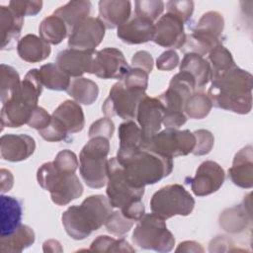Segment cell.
<instances>
[{
	"mask_svg": "<svg viewBox=\"0 0 253 253\" xmlns=\"http://www.w3.org/2000/svg\"><path fill=\"white\" fill-rule=\"evenodd\" d=\"M36 239L34 230L21 224L12 234L0 237V250L2 253H18L30 247Z\"/></svg>",
	"mask_w": 253,
	"mask_h": 253,
	"instance_id": "obj_31",
	"label": "cell"
},
{
	"mask_svg": "<svg viewBox=\"0 0 253 253\" xmlns=\"http://www.w3.org/2000/svg\"><path fill=\"white\" fill-rule=\"evenodd\" d=\"M107 197L112 208H118L127 218L138 221L145 213L141 198L144 188H136L126 177L125 171L117 157L108 160Z\"/></svg>",
	"mask_w": 253,
	"mask_h": 253,
	"instance_id": "obj_3",
	"label": "cell"
},
{
	"mask_svg": "<svg viewBox=\"0 0 253 253\" xmlns=\"http://www.w3.org/2000/svg\"><path fill=\"white\" fill-rule=\"evenodd\" d=\"M121 80L126 85L146 90L148 86V73L142 69L132 67Z\"/></svg>",
	"mask_w": 253,
	"mask_h": 253,
	"instance_id": "obj_46",
	"label": "cell"
},
{
	"mask_svg": "<svg viewBox=\"0 0 253 253\" xmlns=\"http://www.w3.org/2000/svg\"><path fill=\"white\" fill-rule=\"evenodd\" d=\"M105 30L99 18L88 17L72 29L68 36V46L79 50H95L104 39Z\"/></svg>",
	"mask_w": 253,
	"mask_h": 253,
	"instance_id": "obj_16",
	"label": "cell"
},
{
	"mask_svg": "<svg viewBox=\"0 0 253 253\" xmlns=\"http://www.w3.org/2000/svg\"><path fill=\"white\" fill-rule=\"evenodd\" d=\"M94 54L95 50L63 49L56 56V64L68 76L82 77L84 73H90Z\"/></svg>",
	"mask_w": 253,
	"mask_h": 253,
	"instance_id": "obj_21",
	"label": "cell"
},
{
	"mask_svg": "<svg viewBox=\"0 0 253 253\" xmlns=\"http://www.w3.org/2000/svg\"><path fill=\"white\" fill-rule=\"evenodd\" d=\"M146 90L125 84L122 80L115 83L102 106L108 118L118 116L123 120L134 119L139 102L146 96Z\"/></svg>",
	"mask_w": 253,
	"mask_h": 253,
	"instance_id": "obj_13",
	"label": "cell"
},
{
	"mask_svg": "<svg viewBox=\"0 0 253 253\" xmlns=\"http://www.w3.org/2000/svg\"><path fill=\"white\" fill-rule=\"evenodd\" d=\"M90 251L93 252H134L127 241L125 239H115L107 235H100L90 245Z\"/></svg>",
	"mask_w": 253,
	"mask_h": 253,
	"instance_id": "obj_39",
	"label": "cell"
},
{
	"mask_svg": "<svg viewBox=\"0 0 253 253\" xmlns=\"http://www.w3.org/2000/svg\"><path fill=\"white\" fill-rule=\"evenodd\" d=\"M224 28V19L216 11L205 13L192 33L186 35L184 45L180 48L185 53H197L204 56L220 43L221 35Z\"/></svg>",
	"mask_w": 253,
	"mask_h": 253,
	"instance_id": "obj_9",
	"label": "cell"
},
{
	"mask_svg": "<svg viewBox=\"0 0 253 253\" xmlns=\"http://www.w3.org/2000/svg\"><path fill=\"white\" fill-rule=\"evenodd\" d=\"M177 252H204L203 247L196 241H184L179 244L176 249Z\"/></svg>",
	"mask_w": 253,
	"mask_h": 253,
	"instance_id": "obj_52",
	"label": "cell"
},
{
	"mask_svg": "<svg viewBox=\"0 0 253 253\" xmlns=\"http://www.w3.org/2000/svg\"><path fill=\"white\" fill-rule=\"evenodd\" d=\"M39 185L50 193L51 201L57 206H65L83 194V185L74 174L60 172L53 161L43 163L37 172Z\"/></svg>",
	"mask_w": 253,
	"mask_h": 253,
	"instance_id": "obj_7",
	"label": "cell"
},
{
	"mask_svg": "<svg viewBox=\"0 0 253 253\" xmlns=\"http://www.w3.org/2000/svg\"><path fill=\"white\" fill-rule=\"evenodd\" d=\"M251 222L250 202L247 205L245 200L243 205L235 206L225 210L219 216V225L227 232L236 233L244 230Z\"/></svg>",
	"mask_w": 253,
	"mask_h": 253,
	"instance_id": "obj_29",
	"label": "cell"
},
{
	"mask_svg": "<svg viewBox=\"0 0 253 253\" xmlns=\"http://www.w3.org/2000/svg\"><path fill=\"white\" fill-rule=\"evenodd\" d=\"M164 114L165 108L158 98L146 95L139 102L135 118L141 129L144 147L150 138L160 130Z\"/></svg>",
	"mask_w": 253,
	"mask_h": 253,
	"instance_id": "obj_17",
	"label": "cell"
},
{
	"mask_svg": "<svg viewBox=\"0 0 253 253\" xmlns=\"http://www.w3.org/2000/svg\"><path fill=\"white\" fill-rule=\"evenodd\" d=\"M17 52L24 61L36 63L47 58L51 48L41 37L29 34L20 39L17 43Z\"/></svg>",
	"mask_w": 253,
	"mask_h": 253,
	"instance_id": "obj_27",
	"label": "cell"
},
{
	"mask_svg": "<svg viewBox=\"0 0 253 253\" xmlns=\"http://www.w3.org/2000/svg\"><path fill=\"white\" fill-rule=\"evenodd\" d=\"M209 63L211 69V78L228 71L236 65L230 51L222 43L210 51Z\"/></svg>",
	"mask_w": 253,
	"mask_h": 253,
	"instance_id": "obj_37",
	"label": "cell"
},
{
	"mask_svg": "<svg viewBox=\"0 0 253 253\" xmlns=\"http://www.w3.org/2000/svg\"><path fill=\"white\" fill-rule=\"evenodd\" d=\"M130 69L124 53L116 47L95 51L90 73L102 79H123Z\"/></svg>",
	"mask_w": 253,
	"mask_h": 253,
	"instance_id": "obj_15",
	"label": "cell"
},
{
	"mask_svg": "<svg viewBox=\"0 0 253 253\" xmlns=\"http://www.w3.org/2000/svg\"><path fill=\"white\" fill-rule=\"evenodd\" d=\"M115 131V125L113 121L106 117L97 120L94 122L89 128V137H96V136H103L107 139H110L113 136V133Z\"/></svg>",
	"mask_w": 253,
	"mask_h": 253,
	"instance_id": "obj_45",
	"label": "cell"
},
{
	"mask_svg": "<svg viewBox=\"0 0 253 253\" xmlns=\"http://www.w3.org/2000/svg\"><path fill=\"white\" fill-rule=\"evenodd\" d=\"M40 77L42 85L49 90L66 91L70 84V76H68L56 63H47L40 69Z\"/></svg>",
	"mask_w": 253,
	"mask_h": 253,
	"instance_id": "obj_35",
	"label": "cell"
},
{
	"mask_svg": "<svg viewBox=\"0 0 253 253\" xmlns=\"http://www.w3.org/2000/svg\"><path fill=\"white\" fill-rule=\"evenodd\" d=\"M166 9L167 13H171L177 16L183 21V23H185L188 22L192 17L194 11V2L189 0L168 1L166 2Z\"/></svg>",
	"mask_w": 253,
	"mask_h": 253,
	"instance_id": "obj_44",
	"label": "cell"
},
{
	"mask_svg": "<svg viewBox=\"0 0 253 253\" xmlns=\"http://www.w3.org/2000/svg\"><path fill=\"white\" fill-rule=\"evenodd\" d=\"M154 22L134 16L117 29V36L126 44H139L152 41Z\"/></svg>",
	"mask_w": 253,
	"mask_h": 253,
	"instance_id": "obj_22",
	"label": "cell"
},
{
	"mask_svg": "<svg viewBox=\"0 0 253 253\" xmlns=\"http://www.w3.org/2000/svg\"><path fill=\"white\" fill-rule=\"evenodd\" d=\"M42 86L39 69H30L13 97L2 105V128L5 126L20 127L28 124L34 110L38 107Z\"/></svg>",
	"mask_w": 253,
	"mask_h": 253,
	"instance_id": "obj_4",
	"label": "cell"
},
{
	"mask_svg": "<svg viewBox=\"0 0 253 253\" xmlns=\"http://www.w3.org/2000/svg\"><path fill=\"white\" fill-rule=\"evenodd\" d=\"M43 251L44 252H61L62 248L60 243L57 240L49 239L43 243Z\"/></svg>",
	"mask_w": 253,
	"mask_h": 253,
	"instance_id": "obj_53",
	"label": "cell"
},
{
	"mask_svg": "<svg viewBox=\"0 0 253 253\" xmlns=\"http://www.w3.org/2000/svg\"><path fill=\"white\" fill-rule=\"evenodd\" d=\"M131 65L134 68H139L148 74L153 68V57L146 50H139L135 52L131 58Z\"/></svg>",
	"mask_w": 253,
	"mask_h": 253,
	"instance_id": "obj_50",
	"label": "cell"
},
{
	"mask_svg": "<svg viewBox=\"0 0 253 253\" xmlns=\"http://www.w3.org/2000/svg\"><path fill=\"white\" fill-rule=\"evenodd\" d=\"M134 16L142 17L155 22L164 10V2L160 0H141L135 1Z\"/></svg>",
	"mask_w": 253,
	"mask_h": 253,
	"instance_id": "obj_41",
	"label": "cell"
},
{
	"mask_svg": "<svg viewBox=\"0 0 253 253\" xmlns=\"http://www.w3.org/2000/svg\"><path fill=\"white\" fill-rule=\"evenodd\" d=\"M14 183V177L9 170L1 169V192H8Z\"/></svg>",
	"mask_w": 253,
	"mask_h": 253,
	"instance_id": "obj_51",
	"label": "cell"
},
{
	"mask_svg": "<svg viewBox=\"0 0 253 253\" xmlns=\"http://www.w3.org/2000/svg\"><path fill=\"white\" fill-rule=\"evenodd\" d=\"M66 92L77 103L92 105L98 98L99 88L94 81L88 78L76 77L71 79Z\"/></svg>",
	"mask_w": 253,
	"mask_h": 253,
	"instance_id": "obj_34",
	"label": "cell"
},
{
	"mask_svg": "<svg viewBox=\"0 0 253 253\" xmlns=\"http://www.w3.org/2000/svg\"><path fill=\"white\" fill-rule=\"evenodd\" d=\"M179 64V55L174 49L162 52L156 59V66L159 70H172Z\"/></svg>",
	"mask_w": 253,
	"mask_h": 253,
	"instance_id": "obj_49",
	"label": "cell"
},
{
	"mask_svg": "<svg viewBox=\"0 0 253 253\" xmlns=\"http://www.w3.org/2000/svg\"><path fill=\"white\" fill-rule=\"evenodd\" d=\"M193 133L196 137V144L192 153L198 156L210 153L214 144L213 134L207 129H198Z\"/></svg>",
	"mask_w": 253,
	"mask_h": 253,
	"instance_id": "obj_43",
	"label": "cell"
},
{
	"mask_svg": "<svg viewBox=\"0 0 253 253\" xmlns=\"http://www.w3.org/2000/svg\"><path fill=\"white\" fill-rule=\"evenodd\" d=\"M196 88L194 77L186 71H180L172 77L168 89L158 97L165 108L162 124L166 128H178L187 122L185 104Z\"/></svg>",
	"mask_w": 253,
	"mask_h": 253,
	"instance_id": "obj_6",
	"label": "cell"
},
{
	"mask_svg": "<svg viewBox=\"0 0 253 253\" xmlns=\"http://www.w3.org/2000/svg\"><path fill=\"white\" fill-rule=\"evenodd\" d=\"M225 180L223 168L214 161H205L197 169L195 177L190 179L192 192L197 197H205L216 192Z\"/></svg>",
	"mask_w": 253,
	"mask_h": 253,
	"instance_id": "obj_19",
	"label": "cell"
},
{
	"mask_svg": "<svg viewBox=\"0 0 253 253\" xmlns=\"http://www.w3.org/2000/svg\"><path fill=\"white\" fill-rule=\"evenodd\" d=\"M50 122H51V116L47 113V111H45L42 107L38 106L34 110L27 125L30 127L35 128L39 131L48 126Z\"/></svg>",
	"mask_w": 253,
	"mask_h": 253,
	"instance_id": "obj_48",
	"label": "cell"
},
{
	"mask_svg": "<svg viewBox=\"0 0 253 253\" xmlns=\"http://www.w3.org/2000/svg\"><path fill=\"white\" fill-rule=\"evenodd\" d=\"M196 144V137L189 129L165 128L154 134L144 149L159 155L174 158L192 153Z\"/></svg>",
	"mask_w": 253,
	"mask_h": 253,
	"instance_id": "obj_14",
	"label": "cell"
},
{
	"mask_svg": "<svg viewBox=\"0 0 253 253\" xmlns=\"http://www.w3.org/2000/svg\"><path fill=\"white\" fill-rule=\"evenodd\" d=\"M36 149L35 139L28 134H4L0 138L1 157L10 162L28 159Z\"/></svg>",
	"mask_w": 253,
	"mask_h": 253,
	"instance_id": "obj_20",
	"label": "cell"
},
{
	"mask_svg": "<svg viewBox=\"0 0 253 253\" xmlns=\"http://www.w3.org/2000/svg\"><path fill=\"white\" fill-rule=\"evenodd\" d=\"M1 84H0V100L2 105L8 102L21 85L19 73L15 68L7 64H1Z\"/></svg>",
	"mask_w": 253,
	"mask_h": 253,
	"instance_id": "obj_38",
	"label": "cell"
},
{
	"mask_svg": "<svg viewBox=\"0 0 253 253\" xmlns=\"http://www.w3.org/2000/svg\"><path fill=\"white\" fill-rule=\"evenodd\" d=\"M180 71L190 73L194 77L198 88H203L211 79V69L209 61L197 53H185L180 63Z\"/></svg>",
	"mask_w": 253,
	"mask_h": 253,
	"instance_id": "obj_30",
	"label": "cell"
},
{
	"mask_svg": "<svg viewBox=\"0 0 253 253\" xmlns=\"http://www.w3.org/2000/svg\"><path fill=\"white\" fill-rule=\"evenodd\" d=\"M1 236L12 234L20 225L22 220V203L14 197L1 195Z\"/></svg>",
	"mask_w": 253,
	"mask_h": 253,
	"instance_id": "obj_28",
	"label": "cell"
},
{
	"mask_svg": "<svg viewBox=\"0 0 253 253\" xmlns=\"http://www.w3.org/2000/svg\"><path fill=\"white\" fill-rule=\"evenodd\" d=\"M212 108V104L208 94L195 92L186 101L184 112L187 118L201 120L206 118Z\"/></svg>",
	"mask_w": 253,
	"mask_h": 253,
	"instance_id": "obj_36",
	"label": "cell"
},
{
	"mask_svg": "<svg viewBox=\"0 0 253 253\" xmlns=\"http://www.w3.org/2000/svg\"><path fill=\"white\" fill-rule=\"evenodd\" d=\"M186 40L184 23L177 16L166 13L154 24L152 42L162 47L181 48Z\"/></svg>",
	"mask_w": 253,
	"mask_h": 253,
	"instance_id": "obj_18",
	"label": "cell"
},
{
	"mask_svg": "<svg viewBox=\"0 0 253 253\" xmlns=\"http://www.w3.org/2000/svg\"><path fill=\"white\" fill-rule=\"evenodd\" d=\"M118 161L123 166L128 182L136 188L157 183L167 177L173 169L171 158L144 148Z\"/></svg>",
	"mask_w": 253,
	"mask_h": 253,
	"instance_id": "obj_5",
	"label": "cell"
},
{
	"mask_svg": "<svg viewBox=\"0 0 253 253\" xmlns=\"http://www.w3.org/2000/svg\"><path fill=\"white\" fill-rule=\"evenodd\" d=\"M134 220H131L125 216L120 211L112 212L105 222V226L111 234L117 236H123L127 233L134 224Z\"/></svg>",
	"mask_w": 253,
	"mask_h": 253,
	"instance_id": "obj_40",
	"label": "cell"
},
{
	"mask_svg": "<svg viewBox=\"0 0 253 253\" xmlns=\"http://www.w3.org/2000/svg\"><path fill=\"white\" fill-rule=\"evenodd\" d=\"M131 3L126 0L99 1V19L106 29L119 28L129 20Z\"/></svg>",
	"mask_w": 253,
	"mask_h": 253,
	"instance_id": "obj_25",
	"label": "cell"
},
{
	"mask_svg": "<svg viewBox=\"0 0 253 253\" xmlns=\"http://www.w3.org/2000/svg\"><path fill=\"white\" fill-rule=\"evenodd\" d=\"M112 213L109 199L103 195L87 197L80 206L69 207L61 215L66 233L75 240H82L105 224Z\"/></svg>",
	"mask_w": 253,
	"mask_h": 253,
	"instance_id": "obj_2",
	"label": "cell"
},
{
	"mask_svg": "<svg viewBox=\"0 0 253 253\" xmlns=\"http://www.w3.org/2000/svg\"><path fill=\"white\" fill-rule=\"evenodd\" d=\"M118 136L120 146L117 152V159H123L137 150L144 148L140 127L131 120L122 123L119 126Z\"/></svg>",
	"mask_w": 253,
	"mask_h": 253,
	"instance_id": "obj_26",
	"label": "cell"
},
{
	"mask_svg": "<svg viewBox=\"0 0 253 253\" xmlns=\"http://www.w3.org/2000/svg\"><path fill=\"white\" fill-rule=\"evenodd\" d=\"M39 33L40 37L48 44H58L69 36V31L64 21L54 14L45 17L41 22Z\"/></svg>",
	"mask_w": 253,
	"mask_h": 253,
	"instance_id": "obj_33",
	"label": "cell"
},
{
	"mask_svg": "<svg viewBox=\"0 0 253 253\" xmlns=\"http://www.w3.org/2000/svg\"><path fill=\"white\" fill-rule=\"evenodd\" d=\"M132 243L141 249L157 252H169L174 248L175 238L168 230L165 219L155 213H144L135 225Z\"/></svg>",
	"mask_w": 253,
	"mask_h": 253,
	"instance_id": "obj_10",
	"label": "cell"
},
{
	"mask_svg": "<svg viewBox=\"0 0 253 253\" xmlns=\"http://www.w3.org/2000/svg\"><path fill=\"white\" fill-rule=\"evenodd\" d=\"M228 173L234 185L243 189L253 187V148L251 145L243 147L235 154Z\"/></svg>",
	"mask_w": 253,
	"mask_h": 253,
	"instance_id": "obj_23",
	"label": "cell"
},
{
	"mask_svg": "<svg viewBox=\"0 0 253 253\" xmlns=\"http://www.w3.org/2000/svg\"><path fill=\"white\" fill-rule=\"evenodd\" d=\"M53 163L60 172L66 174H74L79 165L76 154L68 149L59 151L56 154Z\"/></svg>",
	"mask_w": 253,
	"mask_h": 253,
	"instance_id": "obj_42",
	"label": "cell"
},
{
	"mask_svg": "<svg viewBox=\"0 0 253 253\" xmlns=\"http://www.w3.org/2000/svg\"><path fill=\"white\" fill-rule=\"evenodd\" d=\"M208 96L212 106L245 115L252 108L253 77L248 71L233 66L228 71L211 79Z\"/></svg>",
	"mask_w": 253,
	"mask_h": 253,
	"instance_id": "obj_1",
	"label": "cell"
},
{
	"mask_svg": "<svg viewBox=\"0 0 253 253\" xmlns=\"http://www.w3.org/2000/svg\"><path fill=\"white\" fill-rule=\"evenodd\" d=\"M194 207V198L179 184H171L160 188L150 200L151 211L163 219L175 215H189Z\"/></svg>",
	"mask_w": 253,
	"mask_h": 253,
	"instance_id": "obj_12",
	"label": "cell"
},
{
	"mask_svg": "<svg viewBox=\"0 0 253 253\" xmlns=\"http://www.w3.org/2000/svg\"><path fill=\"white\" fill-rule=\"evenodd\" d=\"M1 49H12L19 38L24 25V17L9 6H0Z\"/></svg>",
	"mask_w": 253,
	"mask_h": 253,
	"instance_id": "obj_24",
	"label": "cell"
},
{
	"mask_svg": "<svg viewBox=\"0 0 253 253\" xmlns=\"http://www.w3.org/2000/svg\"><path fill=\"white\" fill-rule=\"evenodd\" d=\"M109 151V139L103 136L92 137L83 146L79 155V170L88 187L99 189L107 184V156Z\"/></svg>",
	"mask_w": 253,
	"mask_h": 253,
	"instance_id": "obj_8",
	"label": "cell"
},
{
	"mask_svg": "<svg viewBox=\"0 0 253 253\" xmlns=\"http://www.w3.org/2000/svg\"><path fill=\"white\" fill-rule=\"evenodd\" d=\"M84 126L85 118L81 106L66 100L53 111L49 126L39 130V134L46 141L56 142L65 140L69 133L81 131Z\"/></svg>",
	"mask_w": 253,
	"mask_h": 253,
	"instance_id": "obj_11",
	"label": "cell"
},
{
	"mask_svg": "<svg viewBox=\"0 0 253 253\" xmlns=\"http://www.w3.org/2000/svg\"><path fill=\"white\" fill-rule=\"evenodd\" d=\"M91 8L92 4L90 1H69L65 5L58 7L53 12V14L64 21L70 34L72 29L76 25L89 17L91 13Z\"/></svg>",
	"mask_w": 253,
	"mask_h": 253,
	"instance_id": "obj_32",
	"label": "cell"
},
{
	"mask_svg": "<svg viewBox=\"0 0 253 253\" xmlns=\"http://www.w3.org/2000/svg\"><path fill=\"white\" fill-rule=\"evenodd\" d=\"M9 7L23 17L35 16L41 12L42 1H10Z\"/></svg>",
	"mask_w": 253,
	"mask_h": 253,
	"instance_id": "obj_47",
	"label": "cell"
}]
</instances>
